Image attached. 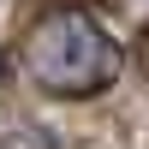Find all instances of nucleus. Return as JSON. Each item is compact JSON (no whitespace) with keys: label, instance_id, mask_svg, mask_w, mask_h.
I'll return each mask as SVG.
<instances>
[{"label":"nucleus","instance_id":"nucleus-1","mask_svg":"<svg viewBox=\"0 0 149 149\" xmlns=\"http://www.w3.org/2000/svg\"><path fill=\"white\" fill-rule=\"evenodd\" d=\"M24 72L48 95H95L119 72V48L84 6H54L24 36Z\"/></svg>","mask_w":149,"mask_h":149}]
</instances>
